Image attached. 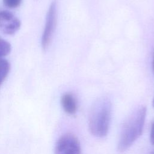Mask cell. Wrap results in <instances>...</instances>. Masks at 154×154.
Listing matches in <instances>:
<instances>
[{
	"label": "cell",
	"instance_id": "3",
	"mask_svg": "<svg viewBox=\"0 0 154 154\" xmlns=\"http://www.w3.org/2000/svg\"><path fill=\"white\" fill-rule=\"evenodd\" d=\"M81 149L78 138L72 134H65L57 140L55 154H81Z\"/></svg>",
	"mask_w": 154,
	"mask_h": 154
},
{
	"label": "cell",
	"instance_id": "13",
	"mask_svg": "<svg viewBox=\"0 0 154 154\" xmlns=\"http://www.w3.org/2000/svg\"><path fill=\"white\" fill-rule=\"evenodd\" d=\"M153 106L154 107V99H153Z\"/></svg>",
	"mask_w": 154,
	"mask_h": 154
},
{
	"label": "cell",
	"instance_id": "6",
	"mask_svg": "<svg viewBox=\"0 0 154 154\" xmlns=\"http://www.w3.org/2000/svg\"><path fill=\"white\" fill-rule=\"evenodd\" d=\"M61 103L64 111L68 114L73 115L77 111V102L73 95L69 93H64L61 98Z\"/></svg>",
	"mask_w": 154,
	"mask_h": 154
},
{
	"label": "cell",
	"instance_id": "11",
	"mask_svg": "<svg viewBox=\"0 0 154 154\" xmlns=\"http://www.w3.org/2000/svg\"><path fill=\"white\" fill-rule=\"evenodd\" d=\"M152 67H153V70L154 73V52H153V61H152Z\"/></svg>",
	"mask_w": 154,
	"mask_h": 154
},
{
	"label": "cell",
	"instance_id": "5",
	"mask_svg": "<svg viewBox=\"0 0 154 154\" xmlns=\"http://www.w3.org/2000/svg\"><path fill=\"white\" fill-rule=\"evenodd\" d=\"M21 25L20 20L12 13L0 11V31L7 35L15 34Z\"/></svg>",
	"mask_w": 154,
	"mask_h": 154
},
{
	"label": "cell",
	"instance_id": "1",
	"mask_svg": "<svg viewBox=\"0 0 154 154\" xmlns=\"http://www.w3.org/2000/svg\"><path fill=\"white\" fill-rule=\"evenodd\" d=\"M146 108L140 106L134 111L124 122L117 144V150L123 153L127 150L142 134L146 117Z\"/></svg>",
	"mask_w": 154,
	"mask_h": 154
},
{
	"label": "cell",
	"instance_id": "7",
	"mask_svg": "<svg viewBox=\"0 0 154 154\" xmlns=\"http://www.w3.org/2000/svg\"><path fill=\"white\" fill-rule=\"evenodd\" d=\"M10 69L9 62L3 58H0V87L7 78Z\"/></svg>",
	"mask_w": 154,
	"mask_h": 154
},
{
	"label": "cell",
	"instance_id": "10",
	"mask_svg": "<svg viewBox=\"0 0 154 154\" xmlns=\"http://www.w3.org/2000/svg\"><path fill=\"white\" fill-rule=\"evenodd\" d=\"M150 142L152 144L154 145V121L152 122L150 129Z\"/></svg>",
	"mask_w": 154,
	"mask_h": 154
},
{
	"label": "cell",
	"instance_id": "2",
	"mask_svg": "<svg viewBox=\"0 0 154 154\" xmlns=\"http://www.w3.org/2000/svg\"><path fill=\"white\" fill-rule=\"evenodd\" d=\"M111 119V105L109 100H100L93 106L89 116L88 127L91 134L99 138L105 137Z\"/></svg>",
	"mask_w": 154,
	"mask_h": 154
},
{
	"label": "cell",
	"instance_id": "9",
	"mask_svg": "<svg viewBox=\"0 0 154 154\" xmlns=\"http://www.w3.org/2000/svg\"><path fill=\"white\" fill-rule=\"evenodd\" d=\"M4 5L10 8H15L20 5L22 0H2Z\"/></svg>",
	"mask_w": 154,
	"mask_h": 154
},
{
	"label": "cell",
	"instance_id": "8",
	"mask_svg": "<svg viewBox=\"0 0 154 154\" xmlns=\"http://www.w3.org/2000/svg\"><path fill=\"white\" fill-rule=\"evenodd\" d=\"M11 45L7 41L0 38V58L8 55L11 52Z\"/></svg>",
	"mask_w": 154,
	"mask_h": 154
},
{
	"label": "cell",
	"instance_id": "12",
	"mask_svg": "<svg viewBox=\"0 0 154 154\" xmlns=\"http://www.w3.org/2000/svg\"><path fill=\"white\" fill-rule=\"evenodd\" d=\"M150 154H154V150H153Z\"/></svg>",
	"mask_w": 154,
	"mask_h": 154
},
{
	"label": "cell",
	"instance_id": "4",
	"mask_svg": "<svg viewBox=\"0 0 154 154\" xmlns=\"http://www.w3.org/2000/svg\"><path fill=\"white\" fill-rule=\"evenodd\" d=\"M57 23V2L53 1L48 11L45 28L42 36V46L45 50L49 46Z\"/></svg>",
	"mask_w": 154,
	"mask_h": 154
}]
</instances>
